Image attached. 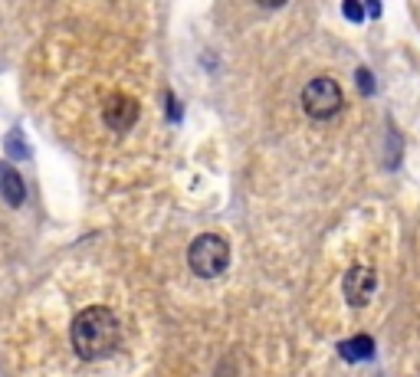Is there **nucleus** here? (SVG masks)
<instances>
[{"instance_id":"20e7f679","label":"nucleus","mask_w":420,"mask_h":377,"mask_svg":"<svg viewBox=\"0 0 420 377\" xmlns=\"http://www.w3.org/2000/svg\"><path fill=\"white\" fill-rule=\"evenodd\" d=\"M342 289H345L348 305H355V309H365L368 302L375 299V289H377L375 269H368V266H352V269L345 272V282H342Z\"/></svg>"},{"instance_id":"6e6552de","label":"nucleus","mask_w":420,"mask_h":377,"mask_svg":"<svg viewBox=\"0 0 420 377\" xmlns=\"http://www.w3.org/2000/svg\"><path fill=\"white\" fill-rule=\"evenodd\" d=\"M7 151H10V158H27V148H23V141L17 131H10V138H7Z\"/></svg>"},{"instance_id":"39448f33","label":"nucleus","mask_w":420,"mask_h":377,"mask_svg":"<svg viewBox=\"0 0 420 377\" xmlns=\"http://www.w3.org/2000/svg\"><path fill=\"white\" fill-rule=\"evenodd\" d=\"M102 119L112 131H129L135 121H138V102L125 92H112L102 105Z\"/></svg>"},{"instance_id":"423d86ee","label":"nucleus","mask_w":420,"mask_h":377,"mask_svg":"<svg viewBox=\"0 0 420 377\" xmlns=\"http://www.w3.org/2000/svg\"><path fill=\"white\" fill-rule=\"evenodd\" d=\"M0 194L7 197L10 207H20L23 197H27V187H23V177L13 171L10 164H0Z\"/></svg>"},{"instance_id":"9b49d317","label":"nucleus","mask_w":420,"mask_h":377,"mask_svg":"<svg viewBox=\"0 0 420 377\" xmlns=\"http://www.w3.org/2000/svg\"><path fill=\"white\" fill-rule=\"evenodd\" d=\"M168 115H171V121H181V105L174 96H168Z\"/></svg>"},{"instance_id":"0eeeda50","label":"nucleus","mask_w":420,"mask_h":377,"mask_svg":"<svg viewBox=\"0 0 420 377\" xmlns=\"http://www.w3.org/2000/svg\"><path fill=\"white\" fill-rule=\"evenodd\" d=\"M338 355L345 361H371L375 357V341L368 334H355V338H348V341L338 345Z\"/></svg>"},{"instance_id":"7ed1b4c3","label":"nucleus","mask_w":420,"mask_h":377,"mask_svg":"<svg viewBox=\"0 0 420 377\" xmlns=\"http://www.w3.org/2000/svg\"><path fill=\"white\" fill-rule=\"evenodd\" d=\"M345 105V96H342V86L328 79V75H319L309 86L302 89V108L312 115V119H332L338 115Z\"/></svg>"},{"instance_id":"f03ea898","label":"nucleus","mask_w":420,"mask_h":377,"mask_svg":"<svg viewBox=\"0 0 420 377\" xmlns=\"http://www.w3.org/2000/svg\"><path fill=\"white\" fill-rule=\"evenodd\" d=\"M226 263H230V246H226L224 237H217V233H201V237L191 243L187 249V266L194 276L201 279H214L220 272L226 269Z\"/></svg>"},{"instance_id":"f257e3e1","label":"nucleus","mask_w":420,"mask_h":377,"mask_svg":"<svg viewBox=\"0 0 420 377\" xmlns=\"http://www.w3.org/2000/svg\"><path fill=\"white\" fill-rule=\"evenodd\" d=\"M73 348L82 361H102L119 348V318L106 305H89L73 318Z\"/></svg>"},{"instance_id":"9d476101","label":"nucleus","mask_w":420,"mask_h":377,"mask_svg":"<svg viewBox=\"0 0 420 377\" xmlns=\"http://www.w3.org/2000/svg\"><path fill=\"white\" fill-rule=\"evenodd\" d=\"M342 10H345L348 20H355V23H358V20H365V10H361V3H352V0H348Z\"/></svg>"},{"instance_id":"1a4fd4ad","label":"nucleus","mask_w":420,"mask_h":377,"mask_svg":"<svg viewBox=\"0 0 420 377\" xmlns=\"http://www.w3.org/2000/svg\"><path fill=\"white\" fill-rule=\"evenodd\" d=\"M358 86H361V92H365V96H371V92H375V79H371V73H368V69H358Z\"/></svg>"}]
</instances>
